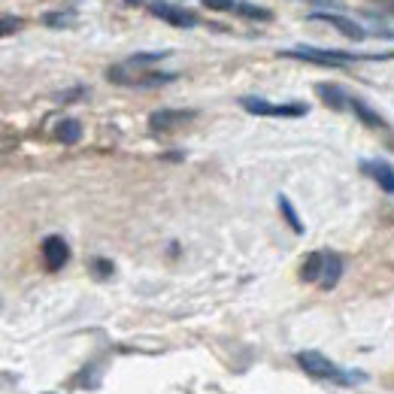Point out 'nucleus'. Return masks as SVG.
I'll return each mask as SVG.
<instances>
[{"mask_svg": "<svg viewBox=\"0 0 394 394\" xmlns=\"http://www.w3.org/2000/svg\"><path fill=\"white\" fill-rule=\"evenodd\" d=\"M325 258L328 252H313L300 267V279L304 282H322V273H325Z\"/></svg>", "mask_w": 394, "mask_h": 394, "instance_id": "9", "label": "nucleus"}, {"mask_svg": "<svg viewBox=\"0 0 394 394\" xmlns=\"http://www.w3.org/2000/svg\"><path fill=\"white\" fill-rule=\"evenodd\" d=\"M67 258H70V249H67V243H64V237H46L43 240V261H46V267L49 270H61V267L67 264Z\"/></svg>", "mask_w": 394, "mask_h": 394, "instance_id": "6", "label": "nucleus"}, {"mask_svg": "<svg viewBox=\"0 0 394 394\" xmlns=\"http://www.w3.org/2000/svg\"><path fill=\"white\" fill-rule=\"evenodd\" d=\"M243 110L252 113V115H273V119H300V115L309 113L306 104H267L261 97H243L240 100Z\"/></svg>", "mask_w": 394, "mask_h": 394, "instance_id": "2", "label": "nucleus"}, {"mask_svg": "<svg viewBox=\"0 0 394 394\" xmlns=\"http://www.w3.org/2000/svg\"><path fill=\"white\" fill-rule=\"evenodd\" d=\"M364 170L370 173L376 182H379V188H385V191H388V195L394 197V167H391L388 161H367Z\"/></svg>", "mask_w": 394, "mask_h": 394, "instance_id": "8", "label": "nucleus"}, {"mask_svg": "<svg viewBox=\"0 0 394 394\" xmlns=\"http://www.w3.org/2000/svg\"><path fill=\"white\" fill-rule=\"evenodd\" d=\"M343 276V258L340 255H328L325 258V273H322V288H334Z\"/></svg>", "mask_w": 394, "mask_h": 394, "instance_id": "10", "label": "nucleus"}, {"mask_svg": "<svg viewBox=\"0 0 394 394\" xmlns=\"http://www.w3.org/2000/svg\"><path fill=\"white\" fill-rule=\"evenodd\" d=\"M188 119H195V113H186V110H158L152 113V119H149V128L155 133H167L173 128H179V124H186Z\"/></svg>", "mask_w": 394, "mask_h": 394, "instance_id": "5", "label": "nucleus"}, {"mask_svg": "<svg viewBox=\"0 0 394 394\" xmlns=\"http://www.w3.org/2000/svg\"><path fill=\"white\" fill-rule=\"evenodd\" d=\"M276 204H279V213L285 215V222H288V228L295 231V233H304V222L297 219V209L291 206V200L285 197V195H279V200H276Z\"/></svg>", "mask_w": 394, "mask_h": 394, "instance_id": "14", "label": "nucleus"}, {"mask_svg": "<svg viewBox=\"0 0 394 394\" xmlns=\"http://www.w3.org/2000/svg\"><path fill=\"white\" fill-rule=\"evenodd\" d=\"M95 270H97V276H104V279H106V276L113 273V264L106 261V258H97V261H95Z\"/></svg>", "mask_w": 394, "mask_h": 394, "instance_id": "17", "label": "nucleus"}, {"mask_svg": "<svg viewBox=\"0 0 394 394\" xmlns=\"http://www.w3.org/2000/svg\"><path fill=\"white\" fill-rule=\"evenodd\" d=\"M58 140L67 142V146H73V142L82 140V124L76 119H64L61 124H58Z\"/></svg>", "mask_w": 394, "mask_h": 394, "instance_id": "13", "label": "nucleus"}, {"mask_svg": "<svg viewBox=\"0 0 394 394\" xmlns=\"http://www.w3.org/2000/svg\"><path fill=\"white\" fill-rule=\"evenodd\" d=\"M282 58H300V61H315V64H349L361 55H352V52H340V49H315V46H297L291 52H282Z\"/></svg>", "mask_w": 394, "mask_h": 394, "instance_id": "3", "label": "nucleus"}, {"mask_svg": "<svg viewBox=\"0 0 394 394\" xmlns=\"http://www.w3.org/2000/svg\"><path fill=\"white\" fill-rule=\"evenodd\" d=\"M73 15H46V24H55V28H61V24H70Z\"/></svg>", "mask_w": 394, "mask_h": 394, "instance_id": "19", "label": "nucleus"}, {"mask_svg": "<svg viewBox=\"0 0 394 394\" xmlns=\"http://www.w3.org/2000/svg\"><path fill=\"white\" fill-rule=\"evenodd\" d=\"M297 364L306 370L313 379H328V382H343L349 385V373H343L331 358H325L322 352H297Z\"/></svg>", "mask_w": 394, "mask_h": 394, "instance_id": "1", "label": "nucleus"}, {"mask_svg": "<svg viewBox=\"0 0 394 394\" xmlns=\"http://www.w3.org/2000/svg\"><path fill=\"white\" fill-rule=\"evenodd\" d=\"M309 19H313V22H325V24H331V28H337V31L343 33V37L355 40V43H358V40H364V37H367L361 24H355V22H352V19H346V15H331V13H313V15H309Z\"/></svg>", "mask_w": 394, "mask_h": 394, "instance_id": "4", "label": "nucleus"}, {"mask_svg": "<svg viewBox=\"0 0 394 394\" xmlns=\"http://www.w3.org/2000/svg\"><path fill=\"white\" fill-rule=\"evenodd\" d=\"M124 3H131V6H140V3H142V0H124Z\"/></svg>", "mask_w": 394, "mask_h": 394, "instance_id": "20", "label": "nucleus"}, {"mask_svg": "<svg viewBox=\"0 0 394 394\" xmlns=\"http://www.w3.org/2000/svg\"><path fill=\"white\" fill-rule=\"evenodd\" d=\"M237 13L246 15V19H258V22H270L273 13L264 10V6H255V3H237Z\"/></svg>", "mask_w": 394, "mask_h": 394, "instance_id": "15", "label": "nucleus"}, {"mask_svg": "<svg viewBox=\"0 0 394 394\" xmlns=\"http://www.w3.org/2000/svg\"><path fill=\"white\" fill-rule=\"evenodd\" d=\"M318 97H322L331 110H349V97L343 95V88H337V85H318Z\"/></svg>", "mask_w": 394, "mask_h": 394, "instance_id": "12", "label": "nucleus"}, {"mask_svg": "<svg viewBox=\"0 0 394 394\" xmlns=\"http://www.w3.org/2000/svg\"><path fill=\"white\" fill-rule=\"evenodd\" d=\"M152 15L176 24V28H195V24H197V15L195 13L179 10V6H170V3H152Z\"/></svg>", "mask_w": 394, "mask_h": 394, "instance_id": "7", "label": "nucleus"}, {"mask_svg": "<svg viewBox=\"0 0 394 394\" xmlns=\"http://www.w3.org/2000/svg\"><path fill=\"white\" fill-rule=\"evenodd\" d=\"M349 110L358 115V119H361L364 124H370V128H385V119L379 113H373L370 106L364 104V100H349Z\"/></svg>", "mask_w": 394, "mask_h": 394, "instance_id": "11", "label": "nucleus"}, {"mask_svg": "<svg viewBox=\"0 0 394 394\" xmlns=\"http://www.w3.org/2000/svg\"><path fill=\"white\" fill-rule=\"evenodd\" d=\"M204 6H209V10H215V13H231V10H237V3H233V0H204Z\"/></svg>", "mask_w": 394, "mask_h": 394, "instance_id": "16", "label": "nucleus"}, {"mask_svg": "<svg viewBox=\"0 0 394 394\" xmlns=\"http://www.w3.org/2000/svg\"><path fill=\"white\" fill-rule=\"evenodd\" d=\"M19 28H22L19 19H13V15H6V19H3V37H10V33L19 31Z\"/></svg>", "mask_w": 394, "mask_h": 394, "instance_id": "18", "label": "nucleus"}]
</instances>
